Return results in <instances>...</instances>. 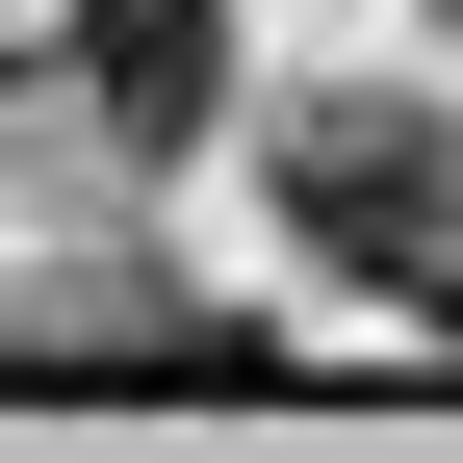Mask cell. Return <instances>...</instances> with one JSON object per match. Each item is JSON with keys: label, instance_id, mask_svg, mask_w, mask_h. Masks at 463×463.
I'll use <instances>...</instances> for the list:
<instances>
[{"label": "cell", "instance_id": "1", "mask_svg": "<svg viewBox=\"0 0 463 463\" xmlns=\"http://www.w3.org/2000/svg\"><path fill=\"white\" fill-rule=\"evenodd\" d=\"M283 206H309L335 258H386L412 309H438V258H463V206H438V155H412V129H309V155H283Z\"/></svg>", "mask_w": 463, "mask_h": 463}, {"label": "cell", "instance_id": "2", "mask_svg": "<svg viewBox=\"0 0 463 463\" xmlns=\"http://www.w3.org/2000/svg\"><path fill=\"white\" fill-rule=\"evenodd\" d=\"M78 26H103V129L181 155V129H206V0H78Z\"/></svg>", "mask_w": 463, "mask_h": 463}, {"label": "cell", "instance_id": "3", "mask_svg": "<svg viewBox=\"0 0 463 463\" xmlns=\"http://www.w3.org/2000/svg\"><path fill=\"white\" fill-rule=\"evenodd\" d=\"M438 335H463V258H438Z\"/></svg>", "mask_w": 463, "mask_h": 463}]
</instances>
